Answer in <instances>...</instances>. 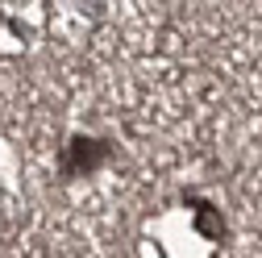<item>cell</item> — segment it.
<instances>
[{
	"label": "cell",
	"instance_id": "obj_2",
	"mask_svg": "<svg viewBox=\"0 0 262 258\" xmlns=\"http://www.w3.org/2000/svg\"><path fill=\"white\" fill-rule=\"evenodd\" d=\"M187 204H191V217H195V229H200L208 242H225L229 238V225H225V217H221V208H212L208 200H200V196H183Z\"/></svg>",
	"mask_w": 262,
	"mask_h": 258
},
{
	"label": "cell",
	"instance_id": "obj_1",
	"mask_svg": "<svg viewBox=\"0 0 262 258\" xmlns=\"http://www.w3.org/2000/svg\"><path fill=\"white\" fill-rule=\"evenodd\" d=\"M108 154H113V150H108V142H100V138H71V142H67V154H62V175H67V179L92 175Z\"/></svg>",
	"mask_w": 262,
	"mask_h": 258
}]
</instances>
